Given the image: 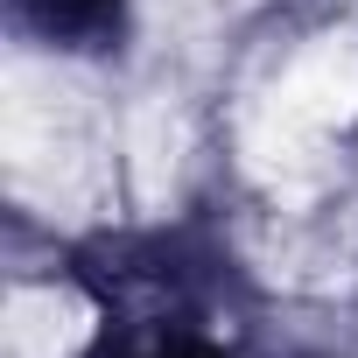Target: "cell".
<instances>
[{
  "mask_svg": "<svg viewBox=\"0 0 358 358\" xmlns=\"http://www.w3.org/2000/svg\"><path fill=\"white\" fill-rule=\"evenodd\" d=\"M22 15L43 29V36H64V43H85V36H106L120 0H22Z\"/></svg>",
  "mask_w": 358,
  "mask_h": 358,
  "instance_id": "obj_1",
  "label": "cell"
},
{
  "mask_svg": "<svg viewBox=\"0 0 358 358\" xmlns=\"http://www.w3.org/2000/svg\"><path fill=\"white\" fill-rule=\"evenodd\" d=\"M148 358H218V351H211L204 337H169V344H155Z\"/></svg>",
  "mask_w": 358,
  "mask_h": 358,
  "instance_id": "obj_2",
  "label": "cell"
}]
</instances>
